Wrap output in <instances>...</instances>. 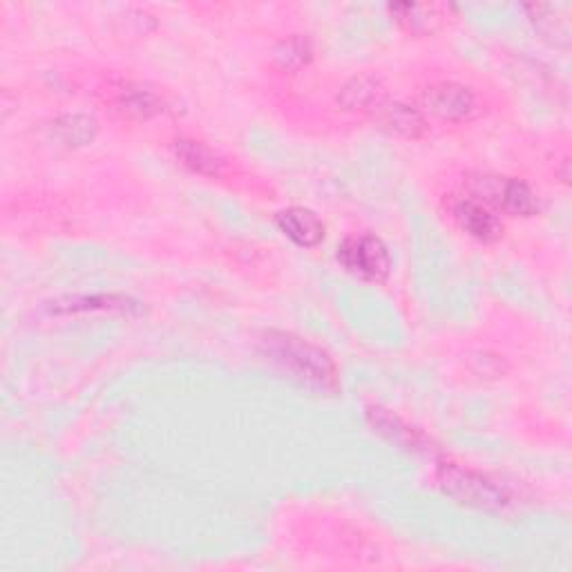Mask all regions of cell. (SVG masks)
Returning <instances> with one entry per match:
<instances>
[{
    "mask_svg": "<svg viewBox=\"0 0 572 572\" xmlns=\"http://www.w3.org/2000/svg\"><path fill=\"white\" fill-rule=\"evenodd\" d=\"M262 353L280 371L289 373L298 383L318 392H338V369L327 351L311 344L309 340L284 333L269 331L260 342Z\"/></svg>",
    "mask_w": 572,
    "mask_h": 572,
    "instance_id": "cell-1",
    "label": "cell"
},
{
    "mask_svg": "<svg viewBox=\"0 0 572 572\" xmlns=\"http://www.w3.org/2000/svg\"><path fill=\"white\" fill-rule=\"evenodd\" d=\"M436 479L452 499H456L459 503H463L468 508H476V510H485V512H501L512 503V499L503 485H499L496 481H492L490 476H485L476 470H470V468H463L456 463H441Z\"/></svg>",
    "mask_w": 572,
    "mask_h": 572,
    "instance_id": "cell-2",
    "label": "cell"
},
{
    "mask_svg": "<svg viewBox=\"0 0 572 572\" xmlns=\"http://www.w3.org/2000/svg\"><path fill=\"white\" fill-rule=\"evenodd\" d=\"M338 262L347 273L364 282H385L392 273V255L388 244L371 233L344 238L338 247Z\"/></svg>",
    "mask_w": 572,
    "mask_h": 572,
    "instance_id": "cell-3",
    "label": "cell"
},
{
    "mask_svg": "<svg viewBox=\"0 0 572 572\" xmlns=\"http://www.w3.org/2000/svg\"><path fill=\"white\" fill-rule=\"evenodd\" d=\"M423 106L432 117L445 123H465L483 112L474 90L456 81L432 83L423 92Z\"/></svg>",
    "mask_w": 572,
    "mask_h": 572,
    "instance_id": "cell-4",
    "label": "cell"
},
{
    "mask_svg": "<svg viewBox=\"0 0 572 572\" xmlns=\"http://www.w3.org/2000/svg\"><path fill=\"white\" fill-rule=\"evenodd\" d=\"M481 188L474 190L476 200L483 204L492 202L510 218H530L539 211V200L534 190L521 179H503V177H481Z\"/></svg>",
    "mask_w": 572,
    "mask_h": 572,
    "instance_id": "cell-5",
    "label": "cell"
},
{
    "mask_svg": "<svg viewBox=\"0 0 572 572\" xmlns=\"http://www.w3.org/2000/svg\"><path fill=\"white\" fill-rule=\"evenodd\" d=\"M450 211H452V218L456 220V224L461 227V231L468 233L470 238H474L476 242L492 244L503 238V222L481 200H476L472 195L456 198L452 202Z\"/></svg>",
    "mask_w": 572,
    "mask_h": 572,
    "instance_id": "cell-6",
    "label": "cell"
},
{
    "mask_svg": "<svg viewBox=\"0 0 572 572\" xmlns=\"http://www.w3.org/2000/svg\"><path fill=\"white\" fill-rule=\"evenodd\" d=\"M369 112H371V119L390 134L405 137V139H421L428 132V121L423 112L410 103L378 99L369 108Z\"/></svg>",
    "mask_w": 572,
    "mask_h": 572,
    "instance_id": "cell-7",
    "label": "cell"
},
{
    "mask_svg": "<svg viewBox=\"0 0 572 572\" xmlns=\"http://www.w3.org/2000/svg\"><path fill=\"white\" fill-rule=\"evenodd\" d=\"M392 17L397 19V23L412 37H428L439 32L445 21L450 19V12H454L452 6H436V3H425V6H417V3H397L390 6Z\"/></svg>",
    "mask_w": 572,
    "mask_h": 572,
    "instance_id": "cell-8",
    "label": "cell"
},
{
    "mask_svg": "<svg viewBox=\"0 0 572 572\" xmlns=\"http://www.w3.org/2000/svg\"><path fill=\"white\" fill-rule=\"evenodd\" d=\"M112 103L123 117H130L137 121H150L165 110L163 99L154 90H150L143 83H134V81L119 83L114 88Z\"/></svg>",
    "mask_w": 572,
    "mask_h": 572,
    "instance_id": "cell-9",
    "label": "cell"
},
{
    "mask_svg": "<svg viewBox=\"0 0 572 572\" xmlns=\"http://www.w3.org/2000/svg\"><path fill=\"white\" fill-rule=\"evenodd\" d=\"M278 229L298 247L313 249L324 240V224L322 220L304 207H291L275 215Z\"/></svg>",
    "mask_w": 572,
    "mask_h": 572,
    "instance_id": "cell-10",
    "label": "cell"
},
{
    "mask_svg": "<svg viewBox=\"0 0 572 572\" xmlns=\"http://www.w3.org/2000/svg\"><path fill=\"white\" fill-rule=\"evenodd\" d=\"M174 154L181 165L202 177H220L224 170V159L211 145L198 139H177Z\"/></svg>",
    "mask_w": 572,
    "mask_h": 572,
    "instance_id": "cell-11",
    "label": "cell"
},
{
    "mask_svg": "<svg viewBox=\"0 0 572 572\" xmlns=\"http://www.w3.org/2000/svg\"><path fill=\"white\" fill-rule=\"evenodd\" d=\"M367 417H369L371 428H373L378 434H383L388 441H392V443H397V445H403V448H408V450H414V452L428 450V439H425L419 430H414V428H410L408 423H403V421H401L399 417H394L392 412L373 408V410H369Z\"/></svg>",
    "mask_w": 572,
    "mask_h": 572,
    "instance_id": "cell-12",
    "label": "cell"
},
{
    "mask_svg": "<svg viewBox=\"0 0 572 572\" xmlns=\"http://www.w3.org/2000/svg\"><path fill=\"white\" fill-rule=\"evenodd\" d=\"M119 311V313H141V304L126 295H79V298H66L52 302V313H77V311Z\"/></svg>",
    "mask_w": 572,
    "mask_h": 572,
    "instance_id": "cell-13",
    "label": "cell"
},
{
    "mask_svg": "<svg viewBox=\"0 0 572 572\" xmlns=\"http://www.w3.org/2000/svg\"><path fill=\"white\" fill-rule=\"evenodd\" d=\"M97 132H99V123L88 114H63L61 119L54 121V137L70 148L92 143Z\"/></svg>",
    "mask_w": 572,
    "mask_h": 572,
    "instance_id": "cell-14",
    "label": "cell"
},
{
    "mask_svg": "<svg viewBox=\"0 0 572 572\" xmlns=\"http://www.w3.org/2000/svg\"><path fill=\"white\" fill-rule=\"evenodd\" d=\"M380 99V81L371 74L353 77L338 94V103L344 110H369Z\"/></svg>",
    "mask_w": 572,
    "mask_h": 572,
    "instance_id": "cell-15",
    "label": "cell"
},
{
    "mask_svg": "<svg viewBox=\"0 0 572 572\" xmlns=\"http://www.w3.org/2000/svg\"><path fill=\"white\" fill-rule=\"evenodd\" d=\"M313 59V46L307 37H293L289 41H282L275 50V61L284 70H300Z\"/></svg>",
    "mask_w": 572,
    "mask_h": 572,
    "instance_id": "cell-16",
    "label": "cell"
}]
</instances>
